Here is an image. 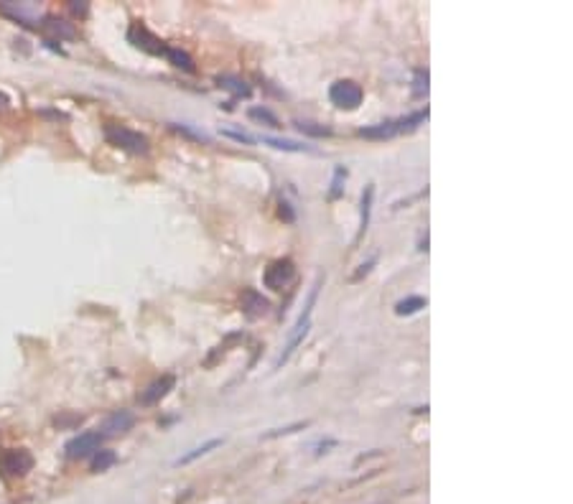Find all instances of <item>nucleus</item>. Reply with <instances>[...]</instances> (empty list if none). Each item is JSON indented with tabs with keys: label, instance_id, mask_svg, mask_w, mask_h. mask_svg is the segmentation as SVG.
<instances>
[{
	"label": "nucleus",
	"instance_id": "1",
	"mask_svg": "<svg viewBox=\"0 0 573 504\" xmlns=\"http://www.w3.org/2000/svg\"><path fill=\"white\" fill-rule=\"evenodd\" d=\"M318 288H321V278L313 283V288L308 291V298H306V306H304V311H301V316H299V321L293 324V329H291V334H288V344L283 347V352H281V357L275 359V367H283L288 359H291V354L299 349V344L306 339V334H308V329H311V313H313V306H316V298H318Z\"/></svg>",
	"mask_w": 573,
	"mask_h": 504
},
{
	"label": "nucleus",
	"instance_id": "2",
	"mask_svg": "<svg viewBox=\"0 0 573 504\" xmlns=\"http://www.w3.org/2000/svg\"><path fill=\"white\" fill-rule=\"evenodd\" d=\"M105 138L107 143L115 145V148L120 150H128V153H133V156H145L150 150V140L143 135V133L138 130H130V128H125V125H105Z\"/></svg>",
	"mask_w": 573,
	"mask_h": 504
},
{
	"label": "nucleus",
	"instance_id": "3",
	"mask_svg": "<svg viewBox=\"0 0 573 504\" xmlns=\"http://www.w3.org/2000/svg\"><path fill=\"white\" fill-rule=\"evenodd\" d=\"M33 469V456L26 448H6L0 451V474L8 479H21Z\"/></svg>",
	"mask_w": 573,
	"mask_h": 504
},
{
	"label": "nucleus",
	"instance_id": "4",
	"mask_svg": "<svg viewBox=\"0 0 573 504\" xmlns=\"http://www.w3.org/2000/svg\"><path fill=\"white\" fill-rule=\"evenodd\" d=\"M293 278H296V262L291 257H281V260L270 262L265 273H262V283L270 291H283V288L291 286Z\"/></svg>",
	"mask_w": 573,
	"mask_h": 504
},
{
	"label": "nucleus",
	"instance_id": "5",
	"mask_svg": "<svg viewBox=\"0 0 573 504\" xmlns=\"http://www.w3.org/2000/svg\"><path fill=\"white\" fill-rule=\"evenodd\" d=\"M362 97H365V92H362L360 84L352 79L334 82L329 89V100L334 102L339 110H357V107L362 105Z\"/></svg>",
	"mask_w": 573,
	"mask_h": 504
},
{
	"label": "nucleus",
	"instance_id": "6",
	"mask_svg": "<svg viewBox=\"0 0 573 504\" xmlns=\"http://www.w3.org/2000/svg\"><path fill=\"white\" fill-rule=\"evenodd\" d=\"M128 38H130L133 46H138V49L145 51V54H153V56L166 54V44H163L153 31H148L143 23H133L130 31H128Z\"/></svg>",
	"mask_w": 573,
	"mask_h": 504
},
{
	"label": "nucleus",
	"instance_id": "7",
	"mask_svg": "<svg viewBox=\"0 0 573 504\" xmlns=\"http://www.w3.org/2000/svg\"><path fill=\"white\" fill-rule=\"evenodd\" d=\"M100 443H102V436L97 430H84V433L72 438V441L64 446V451H67L69 459H87L94 451H100Z\"/></svg>",
	"mask_w": 573,
	"mask_h": 504
},
{
	"label": "nucleus",
	"instance_id": "8",
	"mask_svg": "<svg viewBox=\"0 0 573 504\" xmlns=\"http://www.w3.org/2000/svg\"><path fill=\"white\" fill-rule=\"evenodd\" d=\"M133 425H135V415H133L130 410H113L105 420H102L97 433H100L102 438H115V436L128 433Z\"/></svg>",
	"mask_w": 573,
	"mask_h": 504
},
{
	"label": "nucleus",
	"instance_id": "9",
	"mask_svg": "<svg viewBox=\"0 0 573 504\" xmlns=\"http://www.w3.org/2000/svg\"><path fill=\"white\" fill-rule=\"evenodd\" d=\"M176 387V377L174 374H163L158 380H153L143 392H140V405H156L161 403L166 395Z\"/></svg>",
	"mask_w": 573,
	"mask_h": 504
},
{
	"label": "nucleus",
	"instance_id": "10",
	"mask_svg": "<svg viewBox=\"0 0 573 504\" xmlns=\"http://www.w3.org/2000/svg\"><path fill=\"white\" fill-rule=\"evenodd\" d=\"M240 303H243L245 316H250V318L262 316V313H268V308H270L268 298H262V293H257L255 288H245L243 296H240Z\"/></svg>",
	"mask_w": 573,
	"mask_h": 504
},
{
	"label": "nucleus",
	"instance_id": "11",
	"mask_svg": "<svg viewBox=\"0 0 573 504\" xmlns=\"http://www.w3.org/2000/svg\"><path fill=\"white\" fill-rule=\"evenodd\" d=\"M372 201H374V184H367L365 186V191H362V212H360V235H357V240H362V235L367 232L369 227V219H372Z\"/></svg>",
	"mask_w": 573,
	"mask_h": 504
},
{
	"label": "nucleus",
	"instance_id": "12",
	"mask_svg": "<svg viewBox=\"0 0 573 504\" xmlns=\"http://www.w3.org/2000/svg\"><path fill=\"white\" fill-rule=\"evenodd\" d=\"M362 138H369V140H385V138L398 135V123L395 120H387V123H377L369 125V128H360Z\"/></svg>",
	"mask_w": 573,
	"mask_h": 504
},
{
	"label": "nucleus",
	"instance_id": "13",
	"mask_svg": "<svg viewBox=\"0 0 573 504\" xmlns=\"http://www.w3.org/2000/svg\"><path fill=\"white\" fill-rule=\"evenodd\" d=\"M225 443V438H209L206 443H201V446H196V448H191L189 454H184L181 459H176L174 464L176 466H187V464H194L196 459H201V456H206L209 451H214V448H219Z\"/></svg>",
	"mask_w": 573,
	"mask_h": 504
},
{
	"label": "nucleus",
	"instance_id": "14",
	"mask_svg": "<svg viewBox=\"0 0 573 504\" xmlns=\"http://www.w3.org/2000/svg\"><path fill=\"white\" fill-rule=\"evenodd\" d=\"M115 461H118L115 451H107V448H100V451H94V454H92V461H89V469H92L94 474L107 471V469H110V466H115Z\"/></svg>",
	"mask_w": 573,
	"mask_h": 504
},
{
	"label": "nucleus",
	"instance_id": "15",
	"mask_svg": "<svg viewBox=\"0 0 573 504\" xmlns=\"http://www.w3.org/2000/svg\"><path fill=\"white\" fill-rule=\"evenodd\" d=\"M166 59H169L171 64H174V67H179V69H184V72H189V74H191L194 69V59L191 56L187 54V51H181V49H176V46H166Z\"/></svg>",
	"mask_w": 573,
	"mask_h": 504
},
{
	"label": "nucleus",
	"instance_id": "16",
	"mask_svg": "<svg viewBox=\"0 0 573 504\" xmlns=\"http://www.w3.org/2000/svg\"><path fill=\"white\" fill-rule=\"evenodd\" d=\"M425 303H428V301H425L423 296H408V298L395 303V313H398V316H413V313H418L421 308H425Z\"/></svg>",
	"mask_w": 573,
	"mask_h": 504
},
{
	"label": "nucleus",
	"instance_id": "17",
	"mask_svg": "<svg viewBox=\"0 0 573 504\" xmlns=\"http://www.w3.org/2000/svg\"><path fill=\"white\" fill-rule=\"evenodd\" d=\"M262 143L270 145L275 150H291V153H311V148L304 143H296V140H286V138H262Z\"/></svg>",
	"mask_w": 573,
	"mask_h": 504
},
{
	"label": "nucleus",
	"instance_id": "18",
	"mask_svg": "<svg viewBox=\"0 0 573 504\" xmlns=\"http://www.w3.org/2000/svg\"><path fill=\"white\" fill-rule=\"evenodd\" d=\"M217 82H219V84H222V87H225V89H230V92L235 94V97H250V92H252V89L247 87V82H243V79H240V77L222 74Z\"/></svg>",
	"mask_w": 573,
	"mask_h": 504
},
{
	"label": "nucleus",
	"instance_id": "19",
	"mask_svg": "<svg viewBox=\"0 0 573 504\" xmlns=\"http://www.w3.org/2000/svg\"><path fill=\"white\" fill-rule=\"evenodd\" d=\"M44 31L54 33V36H59V38H74L77 36L74 28H72V26H69L67 21H62V18H46Z\"/></svg>",
	"mask_w": 573,
	"mask_h": 504
},
{
	"label": "nucleus",
	"instance_id": "20",
	"mask_svg": "<svg viewBox=\"0 0 573 504\" xmlns=\"http://www.w3.org/2000/svg\"><path fill=\"white\" fill-rule=\"evenodd\" d=\"M425 118H428V107H425V110H418V112H413V115H408V118H400V120H395V123H398V133H405V130H416L418 125H421V123H425Z\"/></svg>",
	"mask_w": 573,
	"mask_h": 504
},
{
	"label": "nucleus",
	"instance_id": "21",
	"mask_svg": "<svg viewBox=\"0 0 573 504\" xmlns=\"http://www.w3.org/2000/svg\"><path fill=\"white\" fill-rule=\"evenodd\" d=\"M250 118L252 120H257V123H265L268 128H281V120L275 118L273 112L270 110H265V107H250V112H247Z\"/></svg>",
	"mask_w": 573,
	"mask_h": 504
},
{
	"label": "nucleus",
	"instance_id": "22",
	"mask_svg": "<svg viewBox=\"0 0 573 504\" xmlns=\"http://www.w3.org/2000/svg\"><path fill=\"white\" fill-rule=\"evenodd\" d=\"M344 181H347V168L337 166L334 168V179H331V189H329V196L331 199H339L344 191Z\"/></svg>",
	"mask_w": 573,
	"mask_h": 504
},
{
	"label": "nucleus",
	"instance_id": "23",
	"mask_svg": "<svg viewBox=\"0 0 573 504\" xmlns=\"http://www.w3.org/2000/svg\"><path fill=\"white\" fill-rule=\"evenodd\" d=\"M296 128H299L301 133H308V135H316V138L331 135L329 128H318L316 123H308V120H296Z\"/></svg>",
	"mask_w": 573,
	"mask_h": 504
},
{
	"label": "nucleus",
	"instance_id": "24",
	"mask_svg": "<svg viewBox=\"0 0 573 504\" xmlns=\"http://www.w3.org/2000/svg\"><path fill=\"white\" fill-rule=\"evenodd\" d=\"M311 425V420H304V423H293V425H286V428H273L270 433H265L262 438H281V436H291V433H296V430H304Z\"/></svg>",
	"mask_w": 573,
	"mask_h": 504
},
{
	"label": "nucleus",
	"instance_id": "25",
	"mask_svg": "<svg viewBox=\"0 0 573 504\" xmlns=\"http://www.w3.org/2000/svg\"><path fill=\"white\" fill-rule=\"evenodd\" d=\"M171 130H174V133H181V135H187V138H191V140H196V143H209V138L201 135V133H196V130H191L189 125L171 123Z\"/></svg>",
	"mask_w": 573,
	"mask_h": 504
},
{
	"label": "nucleus",
	"instance_id": "26",
	"mask_svg": "<svg viewBox=\"0 0 573 504\" xmlns=\"http://www.w3.org/2000/svg\"><path fill=\"white\" fill-rule=\"evenodd\" d=\"M416 94H425L428 92V72L425 69H416Z\"/></svg>",
	"mask_w": 573,
	"mask_h": 504
},
{
	"label": "nucleus",
	"instance_id": "27",
	"mask_svg": "<svg viewBox=\"0 0 573 504\" xmlns=\"http://www.w3.org/2000/svg\"><path fill=\"white\" fill-rule=\"evenodd\" d=\"M222 135L225 138H232V140H237V143H245V145H255V138L247 135V133H237V130H222Z\"/></svg>",
	"mask_w": 573,
	"mask_h": 504
},
{
	"label": "nucleus",
	"instance_id": "28",
	"mask_svg": "<svg viewBox=\"0 0 573 504\" xmlns=\"http://www.w3.org/2000/svg\"><path fill=\"white\" fill-rule=\"evenodd\" d=\"M278 214H281L286 222H296V212H293L291 204H288V201H283V199L278 201Z\"/></svg>",
	"mask_w": 573,
	"mask_h": 504
},
{
	"label": "nucleus",
	"instance_id": "29",
	"mask_svg": "<svg viewBox=\"0 0 573 504\" xmlns=\"http://www.w3.org/2000/svg\"><path fill=\"white\" fill-rule=\"evenodd\" d=\"M337 446V441H334V438H329V441H321L316 446V456H321V454H329V448H334Z\"/></svg>",
	"mask_w": 573,
	"mask_h": 504
},
{
	"label": "nucleus",
	"instance_id": "30",
	"mask_svg": "<svg viewBox=\"0 0 573 504\" xmlns=\"http://www.w3.org/2000/svg\"><path fill=\"white\" fill-rule=\"evenodd\" d=\"M72 11L79 13V16H87V3H72Z\"/></svg>",
	"mask_w": 573,
	"mask_h": 504
},
{
	"label": "nucleus",
	"instance_id": "31",
	"mask_svg": "<svg viewBox=\"0 0 573 504\" xmlns=\"http://www.w3.org/2000/svg\"><path fill=\"white\" fill-rule=\"evenodd\" d=\"M6 107H8V100L3 97V94H0V110H6Z\"/></svg>",
	"mask_w": 573,
	"mask_h": 504
}]
</instances>
